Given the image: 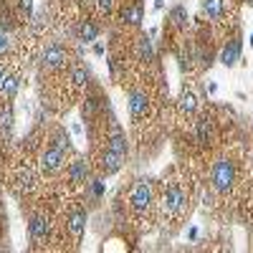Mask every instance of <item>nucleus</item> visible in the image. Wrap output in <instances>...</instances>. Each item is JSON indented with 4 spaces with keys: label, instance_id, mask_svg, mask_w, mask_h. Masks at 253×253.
<instances>
[{
    "label": "nucleus",
    "instance_id": "1",
    "mask_svg": "<svg viewBox=\"0 0 253 253\" xmlns=\"http://www.w3.org/2000/svg\"><path fill=\"white\" fill-rule=\"evenodd\" d=\"M210 182L218 193H228L236 182V165L230 160H218L213 165V172H210Z\"/></svg>",
    "mask_w": 253,
    "mask_h": 253
},
{
    "label": "nucleus",
    "instance_id": "2",
    "mask_svg": "<svg viewBox=\"0 0 253 253\" xmlns=\"http://www.w3.org/2000/svg\"><path fill=\"white\" fill-rule=\"evenodd\" d=\"M185 203H187V195H185V190L180 185H170V187H167V193H165V213L177 215L180 210L185 208Z\"/></svg>",
    "mask_w": 253,
    "mask_h": 253
},
{
    "label": "nucleus",
    "instance_id": "3",
    "mask_svg": "<svg viewBox=\"0 0 253 253\" xmlns=\"http://www.w3.org/2000/svg\"><path fill=\"white\" fill-rule=\"evenodd\" d=\"M43 66L48 69H61V66H66V61H69V51L63 48L61 43H48L43 48Z\"/></svg>",
    "mask_w": 253,
    "mask_h": 253
},
{
    "label": "nucleus",
    "instance_id": "4",
    "mask_svg": "<svg viewBox=\"0 0 253 253\" xmlns=\"http://www.w3.org/2000/svg\"><path fill=\"white\" fill-rule=\"evenodd\" d=\"M63 157H66V152L58 150L56 144H51L48 150L41 155V170L48 172V175H51V172H58V170H61V165H63Z\"/></svg>",
    "mask_w": 253,
    "mask_h": 253
},
{
    "label": "nucleus",
    "instance_id": "5",
    "mask_svg": "<svg viewBox=\"0 0 253 253\" xmlns=\"http://www.w3.org/2000/svg\"><path fill=\"white\" fill-rule=\"evenodd\" d=\"M129 203H132V208L137 210V213L147 210V208H150V203H152V185L150 182H137L134 190H132Z\"/></svg>",
    "mask_w": 253,
    "mask_h": 253
},
{
    "label": "nucleus",
    "instance_id": "6",
    "mask_svg": "<svg viewBox=\"0 0 253 253\" xmlns=\"http://www.w3.org/2000/svg\"><path fill=\"white\" fill-rule=\"evenodd\" d=\"M147 112H150V99H147L144 91H129V114L132 119H142Z\"/></svg>",
    "mask_w": 253,
    "mask_h": 253
},
{
    "label": "nucleus",
    "instance_id": "7",
    "mask_svg": "<svg viewBox=\"0 0 253 253\" xmlns=\"http://www.w3.org/2000/svg\"><path fill=\"white\" fill-rule=\"evenodd\" d=\"M241 38H233V41H228V43L223 46V51H220V63L223 66H236L238 63V58H241Z\"/></svg>",
    "mask_w": 253,
    "mask_h": 253
},
{
    "label": "nucleus",
    "instance_id": "8",
    "mask_svg": "<svg viewBox=\"0 0 253 253\" xmlns=\"http://www.w3.org/2000/svg\"><path fill=\"white\" fill-rule=\"evenodd\" d=\"M66 223H69V230H71V233H74L76 238H81L84 230H86V210H81V208L71 210Z\"/></svg>",
    "mask_w": 253,
    "mask_h": 253
},
{
    "label": "nucleus",
    "instance_id": "9",
    "mask_svg": "<svg viewBox=\"0 0 253 253\" xmlns=\"http://www.w3.org/2000/svg\"><path fill=\"white\" fill-rule=\"evenodd\" d=\"M48 218H43V215H33L31 218V223H28V230H31V238L33 241H46L48 238Z\"/></svg>",
    "mask_w": 253,
    "mask_h": 253
},
{
    "label": "nucleus",
    "instance_id": "10",
    "mask_svg": "<svg viewBox=\"0 0 253 253\" xmlns=\"http://www.w3.org/2000/svg\"><path fill=\"white\" fill-rule=\"evenodd\" d=\"M96 36H99V26L94 23V20H79L76 38L81 41V43H91V41H96Z\"/></svg>",
    "mask_w": 253,
    "mask_h": 253
},
{
    "label": "nucleus",
    "instance_id": "11",
    "mask_svg": "<svg viewBox=\"0 0 253 253\" xmlns=\"http://www.w3.org/2000/svg\"><path fill=\"white\" fill-rule=\"evenodd\" d=\"M122 20H124V23H129V26H142V20H144L142 5H139V3L124 5V8H122Z\"/></svg>",
    "mask_w": 253,
    "mask_h": 253
},
{
    "label": "nucleus",
    "instance_id": "12",
    "mask_svg": "<svg viewBox=\"0 0 253 253\" xmlns=\"http://www.w3.org/2000/svg\"><path fill=\"white\" fill-rule=\"evenodd\" d=\"M122 165H124V155H117V152L107 150V155H104V160H101V170L107 175H114V172L122 170Z\"/></svg>",
    "mask_w": 253,
    "mask_h": 253
},
{
    "label": "nucleus",
    "instance_id": "13",
    "mask_svg": "<svg viewBox=\"0 0 253 253\" xmlns=\"http://www.w3.org/2000/svg\"><path fill=\"white\" fill-rule=\"evenodd\" d=\"M107 150H112V152H117V155H124V157H126V152H129V144H126V137L122 134L119 126H114V134L109 137V147H107Z\"/></svg>",
    "mask_w": 253,
    "mask_h": 253
},
{
    "label": "nucleus",
    "instance_id": "14",
    "mask_svg": "<svg viewBox=\"0 0 253 253\" xmlns=\"http://www.w3.org/2000/svg\"><path fill=\"white\" fill-rule=\"evenodd\" d=\"M69 177H71V182H84L89 177V167H86V162L84 160H74L71 165H69Z\"/></svg>",
    "mask_w": 253,
    "mask_h": 253
},
{
    "label": "nucleus",
    "instance_id": "15",
    "mask_svg": "<svg viewBox=\"0 0 253 253\" xmlns=\"http://www.w3.org/2000/svg\"><path fill=\"white\" fill-rule=\"evenodd\" d=\"M225 5L228 0H203V13L208 18H220L225 13Z\"/></svg>",
    "mask_w": 253,
    "mask_h": 253
},
{
    "label": "nucleus",
    "instance_id": "16",
    "mask_svg": "<svg viewBox=\"0 0 253 253\" xmlns=\"http://www.w3.org/2000/svg\"><path fill=\"white\" fill-rule=\"evenodd\" d=\"M137 56H139L142 61H152V58H155V46H152V38L142 36V38L137 41Z\"/></svg>",
    "mask_w": 253,
    "mask_h": 253
},
{
    "label": "nucleus",
    "instance_id": "17",
    "mask_svg": "<svg viewBox=\"0 0 253 253\" xmlns=\"http://www.w3.org/2000/svg\"><path fill=\"white\" fill-rule=\"evenodd\" d=\"M180 109L185 114H195V109H198V96L190 91V89H185L182 96H180Z\"/></svg>",
    "mask_w": 253,
    "mask_h": 253
},
{
    "label": "nucleus",
    "instance_id": "18",
    "mask_svg": "<svg viewBox=\"0 0 253 253\" xmlns=\"http://www.w3.org/2000/svg\"><path fill=\"white\" fill-rule=\"evenodd\" d=\"M195 132H198V142L200 144H208L210 142V119L208 117H200L195 122Z\"/></svg>",
    "mask_w": 253,
    "mask_h": 253
},
{
    "label": "nucleus",
    "instance_id": "19",
    "mask_svg": "<svg viewBox=\"0 0 253 253\" xmlns=\"http://www.w3.org/2000/svg\"><path fill=\"white\" fill-rule=\"evenodd\" d=\"M170 20H172L175 28H185L187 26V8H182V5L170 8Z\"/></svg>",
    "mask_w": 253,
    "mask_h": 253
},
{
    "label": "nucleus",
    "instance_id": "20",
    "mask_svg": "<svg viewBox=\"0 0 253 253\" xmlns=\"http://www.w3.org/2000/svg\"><path fill=\"white\" fill-rule=\"evenodd\" d=\"M0 129L3 132L13 129V107L10 104H3V107H0Z\"/></svg>",
    "mask_w": 253,
    "mask_h": 253
},
{
    "label": "nucleus",
    "instance_id": "21",
    "mask_svg": "<svg viewBox=\"0 0 253 253\" xmlns=\"http://www.w3.org/2000/svg\"><path fill=\"white\" fill-rule=\"evenodd\" d=\"M18 187L26 190V193H31V190L36 187V175L31 170H20L18 172Z\"/></svg>",
    "mask_w": 253,
    "mask_h": 253
},
{
    "label": "nucleus",
    "instance_id": "22",
    "mask_svg": "<svg viewBox=\"0 0 253 253\" xmlns=\"http://www.w3.org/2000/svg\"><path fill=\"white\" fill-rule=\"evenodd\" d=\"M71 81L76 84V86H84V84L89 81V69H84V66L71 69Z\"/></svg>",
    "mask_w": 253,
    "mask_h": 253
},
{
    "label": "nucleus",
    "instance_id": "23",
    "mask_svg": "<svg viewBox=\"0 0 253 253\" xmlns=\"http://www.w3.org/2000/svg\"><path fill=\"white\" fill-rule=\"evenodd\" d=\"M71 139H69V134L66 132H63V129H58L56 132V137H53V144L58 147V150H63V152H66V150H71V144H69Z\"/></svg>",
    "mask_w": 253,
    "mask_h": 253
},
{
    "label": "nucleus",
    "instance_id": "24",
    "mask_svg": "<svg viewBox=\"0 0 253 253\" xmlns=\"http://www.w3.org/2000/svg\"><path fill=\"white\" fill-rule=\"evenodd\" d=\"M18 86H20V81H18L15 76H8V79H5V84H3V89H0V91H3L5 96H15Z\"/></svg>",
    "mask_w": 253,
    "mask_h": 253
},
{
    "label": "nucleus",
    "instance_id": "25",
    "mask_svg": "<svg viewBox=\"0 0 253 253\" xmlns=\"http://www.w3.org/2000/svg\"><path fill=\"white\" fill-rule=\"evenodd\" d=\"M96 109H99L96 99H86V101H84V114H94Z\"/></svg>",
    "mask_w": 253,
    "mask_h": 253
},
{
    "label": "nucleus",
    "instance_id": "26",
    "mask_svg": "<svg viewBox=\"0 0 253 253\" xmlns=\"http://www.w3.org/2000/svg\"><path fill=\"white\" fill-rule=\"evenodd\" d=\"M91 193H94V198H101L104 195V182L101 180H91Z\"/></svg>",
    "mask_w": 253,
    "mask_h": 253
},
{
    "label": "nucleus",
    "instance_id": "27",
    "mask_svg": "<svg viewBox=\"0 0 253 253\" xmlns=\"http://www.w3.org/2000/svg\"><path fill=\"white\" fill-rule=\"evenodd\" d=\"M96 5H99L101 10H107V13H109V10L114 8V0H96Z\"/></svg>",
    "mask_w": 253,
    "mask_h": 253
},
{
    "label": "nucleus",
    "instance_id": "28",
    "mask_svg": "<svg viewBox=\"0 0 253 253\" xmlns=\"http://www.w3.org/2000/svg\"><path fill=\"white\" fill-rule=\"evenodd\" d=\"M20 8H23V10H28V13H31L33 3H31V0H20Z\"/></svg>",
    "mask_w": 253,
    "mask_h": 253
},
{
    "label": "nucleus",
    "instance_id": "29",
    "mask_svg": "<svg viewBox=\"0 0 253 253\" xmlns=\"http://www.w3.org/2000/svg\"><path fill=\"white\" fill-rule=\"evenodd\" d=\"M5 79H8V74H5V69L0 66V89H3V84H5Z\"/></svg>",
    "mask_w": 253,
    "mask_h": 253
},
{
    "label": "nucleus",
    "instance_id": "30",
    "mask_svg": "<svg viewBox=\"0 0 253 253\" xmlns=\"http://www.w3.org/2000/svg\"><path fill=\"white\" fill-rule=\"evenodd\" d=\"M94 53H96V56H101V53H104V46H101V43H96V46H94Z\"/></svg>",
    "mask_w": 253,
    "mask_h": 253
},
{
    "label": "nucleus",
    "instance_id": "31",
    "mask_svg": "<svg viewBox=\"0 0 253 253\" xmlns=\"http://www.w3.org/2000/svg\"><path fill=\"white\" fill-rule=\"evenodd\" d=\"M5 46H8V41H5L3 36H0V48H5Z\"/></svg>",
    "mask_w": 253,
    "mask_h": 253
},
{
    "label": "nucleus",
    "instance_id": "32",
    "mask_svg": "<svg viewBox=\"0 0 253 253\" xmlns=\"http://www.w3.org/2000/svg\"><path fill=\"white\" fill-rule=\"evenodd\" d=\"M155 8H162V0H155Z\"/></svg>",
    "mask_w": 253,
    "mask_h": 253
},
{
    "label": "nucleus",
    "instance_id": "33",
    "mask_svg": "<svg viewBox=\"0 0 253 253\" xmlns=\"http://www.w3.org/2000/svg\"><path fill=\"white\" fill-rule=\"evenodd\" d=\"M251 48H253V36H251Z\"/></svg>",
    "mask_w": 253,
    "mask_h": 253
},
{
    "label": "nucleus",
    "instance_id": "34",
    "mask_svg": "<svg viewBox=\"0 0 253 253\" xmlns=\"http://www.w3.org/2000/svg\"><path fill=\"white\" fill-rule=\"evenodd\" d=\"M248 3H253V0H248Z\"/></svg>",
    "mask_w": 253,
    "mask_h": 253
}]
</instances>
